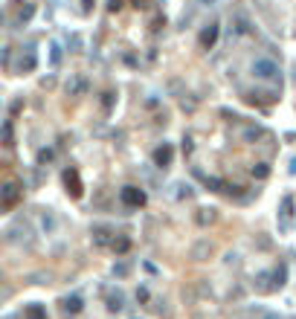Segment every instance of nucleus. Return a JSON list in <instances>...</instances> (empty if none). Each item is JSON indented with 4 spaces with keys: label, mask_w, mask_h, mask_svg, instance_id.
Segmentation results:
<instances>
[{
    "label": "nucleus",
    "mask_w": 296,
    "mask_h": 319,
    "mask_svg": "<svg viewBox=\"0 0 296 319\" xmlns=\"http://www.w3.org/2000/svg\"><path fill=\"white\" fill-rule=\"evenodd\" d=\"M279 64L270 61V58H259V61L253 64V76L256 79H262V81H279Z\"/></svg>",
    "instance_id": "obj_1"
},
{
    "label": "nucleus",
    "mask_w": 296,
    "mask_h": 319,
    "mask_svg": "<svg viewBox=\"0 0 296 319\" xmlns=\"http://www.w3.org/2000/svg\"><path fill=\"white\" fill-rule=\"evenodd\" d=\"M119 197H122V203H128V206H142V203H145V194L136 189V186H125Z\"/></svg>",
    "instance_id": "obj_2"
},
{
    "label": "nucleus",
    "mask_w": 296,
    "mask_h": 319,
    "mask_svg": "<svg viewBox=\"0 0 296 319\" xmlns=\"http://www.w3.org/2000/svg\"><path fill=\"white\" fill-rule=\"evenodd\" d=\"M18 197H21L18 183H6V186H3V191H0V203H3V206H15V203H18Z\"/></svg>",
    "instance_id": "obj_3"
},
{
    "label": "nucleus",
    "mask_w": 296,
    "mask_h": 319,
    "mask_svg": "<svg viewBox=\"0 0 296 319\" xmlns=\"http://www.w3.org/2000/svg\"><path fill=\"white\" fill-rule=\"evenodd\" d=\"M215 41H218V27H209V29L200 32V47H203V50H209Z\"/></svg>",
    "instance_id": "obj_4"
},
{
    "label": "nucleus",
    "mask_w": 296,
    "mask_h": 319,
    "mask_svg": "<svg viewBox=\"0 0 296 319\" xmlns=\"http://www.w3.org/2000/svg\"><path fill=\"white\" fill-rule=\"evenodd\" d=\"M171 154H174L171 145H163V148L154 151V162H157V165H168V162H171Z\"/></svg>",
    "instance_id": "obj_5"
},
{
    "label": "nucleus",
    "mask_w": 296,
    "mask_h": 319,
    "mask_svg": "<svg viewBox=\"0 0 296 319\" xmlns=\"http://www.w3.org/2000/svg\"><path fill=\"white\" fill-rule=\"evenodd\" d=\"M288 215H294V197H282V229H288Z\"/></svg>",
    "instance_id": "obj_6"
},
{
    "label": "nucleus",
    "mask_w": 296,
    "mask_h": 319,
    "mask_svg": "<svg viewBox=\"0 0 296 319\" xmlns=\"http://www.w3.org/2000/svg\"><path fill=\"white\" fill-rule=\"evenodd\" d=\"M253 177H256V180H267V177H270V165H267V162H256V165H253Z\"/></svg>",
    "instance_id": "obj_7"
},
{
    "label": "nucleus",
    "mask_w": 296,
    "mask_h": 319,
    "mask_svg": "<svg viewBox=\"0 0 296 319\" xmlns=\"http://www.w3.org/2000/svg\"><path fill=\"white\" fill-rule=\"evenodd\" d=\"M110 247H113V253H116V255H122V253H128L131 241H128V238H113V244H110Z\"/></svg>",
    "instance_id": "obj_8"
},
{
    "label": "nucleus",
    "mask_w": 296,
    "mask_h": 319,
    "mask_svg": "<svg viewBox=\"0 0 296 319\" xmlns=\"http://www.w3.org/2000/svg\"><path fill=\"white\" fill-rule=\"evenodd\" d=\"M209 253H212V244H209V241H200L195 250H192V255H195V258H203V255H209Z\"/></svg>",
    "instance_id": "obj_9"
},
{
    "label": "nucleus",
    "mask_w": 296,
    "mask_h": 319,
    "mask_svg": "<svg viewBox=\"0 0 296 319\" xmlns=\"http://www.w3.org/2000/svg\"><path fill=\"white\" fill-rule=\"evenodd\" d=\"M122 302H125V299H122V293H113V296L108 299V308H110V311H122V308H125Z\"/></svg>",
    "instance_id": "obj_10"
},
{
    "label": "nucleus",
    "mask_w": 296,
    "mask_h": 319,
    "mask_svg": "<svg viewBox=\"0 0 296 319\" xmlns=\"http://www.w3.org/2000/svg\"><path fill=\"white\" fill-rule=\"evenodd\" d=\"M64 311H67V314H70V311H73V314H76V311H81V299H79V296L67 299V302H64Z\"/></svg>",
    "instance_id": "obj_11"
},
{
    "label": "nucleus",
    "mask_w": 296,
    "mask_h": 319,
    "mask_svg": "<svg viewBox=\"0 0 296 319\" xmlns=\"http://www.w3.org/2000/svg\"><path fill=\"white\" fill-rule=\"evenodd\" d=\"M212 221H215V209H200L197 223H212Z\"/></svg>",
    "instance_id": "obj_12"
},
{
    "label": "nucleus",
    "mask_w": 296,
    "mask_h": 319,
    "mask_svg": "<svg viewBox=\"0 0 296 319\" xmlns=\"http://www.w3.org/2000/svg\"><path fill=\"white\" fill-rule=\"evenodd\" d=\"M259 136H262V128H247V131H244V139H247V142H256Z\"/></svg>",
    "instance_id": "obj_13"
},
{
    "label": "nucleus",
    "mask_w": 296,
    "mask_h": 319,
    "mask_svg": "<svg viewBox=\"0 0 296 319\" xmlns=\"http://www.w3.org/2000/svg\"><path fill=\"white\" fill-rule=\"evenodd\" d=\"M35 67V53H27V58H21V70H32Z\"/></svg>",
    "instance_id": "obj_14"
},
{
    "label": "nucleus",
    "mask_w": 296,
    "mask_h": 319,
    "mask_svg": "<svg viewBox=\"0 0 296 319\" xmlns=\"http://www.w3.org/2000/svg\"><path fill=\"white\" fill-rule=\"evenodd\" d=\"M3 145H12V122L3 125Z\"/></svg>",
    "instance_id": "obj_15"
},
{
    "label": "nucleus",
    "mask_w": 296,
    "mask_h": 319,
    "mask_svg": "<svg viewBox=\"0 0 296 319\" xmlns=\"http://www.w3.org/2000/svg\"><path fill=\"white\" fill-rule=\"evenodd\" d=\"M27 319H47V314H44L41 308H29V311H27Z\"/></svg>",
    "instance_id": "obj_16"
},
{
    "label": "nucleus",
    "mask_w": 296,
    "mask_h": 319,
    "mask_svg": "<svg viewBox=\"0 0 296 319\" xmlns=\"http://www.w3.org/2000/svg\"><path fill=\"white\" fill-rule=\"evenodd\" d=\"M50 50H53V67H58V61H61V47H58V44H53Z\"/></svg>",
    "instance_id": "obj_17"
},
{
    "label": "nucleus",
    "mask_w": 296,
    "mask_h": 319,
    "mask_svg": "<svg viewBox=\"0 0 296 319\" xmlns=\"http://www.w3.org/2000/svg\"><path fill=\"white\" fill-rule=\"evenodd\" d=\"M122 6V0H110V9H119Z\"/></svg>",
    "instance_id": "obj_18"
},
{
    "label": "nucleus",
    "mask_w": 296,
    "mask_h": 319,
    "mask_svg": "<svg viewBox=\"0 0 296 319\" xmlns=\"http://www.w3.org/2000/svg\"><path fill=\"white\" fill-rule=\"evenodd\" d=\"M264 319H276V317H273V314H270V317H264Z\"/></svg>",
    "instance_id": "obj_19"
},
{
    "label": "nucleus",
    "mask_w": 296,
    "mask_h": 319,
    "mask_svg": "<svg viewBox=\"0 0 296 319\" xmlns=\"http://www.w3.org/2000/svg\"><path fill=\"white\" fill-rule=\"evenodd\" d=\"M200 3H212V0H200Z\"/></svg>",
    "instance_id": "obj_20"
}]
</instances>
